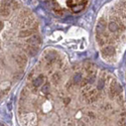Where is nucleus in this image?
I'll return each instance as SVG.
<instances>
[{"instance_id":"nucleus-17","label":"nucleus","mask_w":126,"mask_h":126,"mask_svg":"<svg viewBox=\"0 0 126 126\" xmlns=\"http://www.w3.org/2000/svg\"><path fill=\"white\" fill-rule=\"evenodd\" d=\"M84 8V4H78V5H73L72 6V10L73 12H80L81 10Z\"/></svg>"},{"instance_id":"nucleus-25","label":"nucleus","mask_w":126,"mask_h":126,"mask_svg":"<svg viewBox=\"0 0 126 126\" xmlns=\"http://www.w3.org/2000/svg\"><path fill=\"white\" fill-rule=\"evenodd\" d=\"M0 126H4V124H2V123H0Z\"/></svg>"},{"instance_id":"nucleus-4","label":"nucleus","mask_w":126,"mask_h":126,"mask_svg":"<svg viewBox=\"0 0 126 126\" xmlns=\"http://www.w3.org/2000/svg\"><path fill=\"white\" fill-rule=\"evenodd\" d=\"M102 55H103V57H106V58L113 57L115 55V47L113 46H107V47H105L102 49Z\"/></svg>"},{"instance_id":"nucleus-12","label":"nucleus","mask_w":126,"mask_h":126,"mask_svg":"<svg viewBox=\"0 0 126 126\" xmlns=\"http://www.w3.org/2000/svg\"><path fill=\"white\" fill-rule=\"evenodd\" d=\"M57 59V54L55 51H48L47 54L46 55V60L47 61V62H54L55 60Z\"/></svg>"},{"instance_id":"nucleus-10","label":"nucleus","mask_w":126,"mask_h":126,"mask_svg":"<svg viewBox=\"0 0 126 126\" xmlns=\"http://www.w3.org/2000/svg\"><path fill=\"white\" fill-rule=\"evenodd\" d=\"M33 33V30L32 29H30V28H27V29H24V30H21L19 32V36L20 37H27V36H29V35H31Z\"/></svg>"},{"instance_id":"nucleus-24","label":"nucleus","mask_w":126,"mask_h":126,"mask_svg":"<svg viewBox=\"0 0 126 126\" xmlns=\"http://www.w3.org/2000/svg\"><path fill=\"white\" fill-rule=\"evenodd\" d=\"M69 102H70V99H69V98H66V99L64 100V103H65V104H68Z\"/></svg>"},{"instance_id":"nucleus-6","label":"nucleus","mask_w":126,"mask_h":126,"mask_svg":"<svg viewBox=\"0 0 126 126\" xmlns=\"http://www.w3.org/2000/svg\"><path fill=\"white\" fill-rule=\"evenodd\" d=\"M14 60H15V63L19 66V67H24L26 65V63H27V59L24 55H21V54H19V55H16L14 57Z\"/></svg>"},{"instance_id":"nucleus-23","label":"nucleus","mask_w":126,"mask_h":126,"mask_svg":"<svg viewBox=\"0 0 126 126\" xmlns=\"http://www.w3.org/2000/svg\"><path fill=\"white\" fill-rule=\"evenodd\" d=\"M3 27H4V24H3V21H1V20H0V31H1V30L3 29Z\"/></svg>"},{"instance_id":"nucleus-16","label":"nucleus","mask_w":126,"mask_h":126,"mask_svg":"<svg viewBox=\"0 0 126 126\" xmlns=\"http://www.w3.org/2000/svg\"><path fill=\"white\" fill-rule=\"evenodd\" d=\"M32 23H33V18H31V17L26 18V19L24 20V21H23L24 26H25V27H27V28H29V27L32 26Z\"/></svg>"},{"instance_id":"nucleus-5","label":"nucleus","mask_w":126,"mask_h":126,"mask_svg":"<svg viewBox=\"0 0 126 126\" xmlns=\"http://www.w3.org/2000/svg\"><path fill=\"white\" fill-rule=\"evenodd\" d=\"M27 44L29 46H33V47H38L41 44V39L37 34H32V36L29 37L27 40Z\"/></svg>"},{"instance_id":"nucleus-3","label":"nucleus","mask_w":126,"mask_h":126,"mask_svg":"<svg viewBox=\"0 0 126 126\" xmlns=\"http://www.w3.org/2000/svg\"><path fill=\"white\" fill-rule=\"evenodd\" d=\"M106 27H107L106 21H105L104 19H100L99 21L97 22V25H96V32H97L98 34L104 33L105 30H106Z\"/></svg>"},{"instance_id":"nucleus-15","label":"nucleus","mask_w":126,"mask_h":126,"mask_svg":"<svg viewBox=\"0 0 126 126\" xmlns=\"http://www.w3.org/2000/svg\"><path fill=\"white\" fill-rule=\"evenodd\" d=\"M51 81H52V83H54L55 85L59 84L60 81H61V75L59 74V73H55V74L51 76Z\"/></svg>"},{"instance_id":"nucleus-14","label":"nucleus","mask_w":126,"mask_h":126,"mask_svg":"<svg viewBox=\"0 0 126 126\" xmlns=\"http://www.w3.org/2000/svg\"><path fill=\"white\" fill-rule=\"evenodd\" d=\"M27 52L29 56H35L37 52V47H33V46H29L27 48Z\"/></svg>"},{"instance_id":"nucleus-22","label":"nucleus","mask_w":126,"mask_h":126,"mask_svg":"<svg viewBox=\"0 0 126 126\" xmlns=\"http://www.w3.org/2000/svg\"><path fill=\"white\" fill-rule=\"evenodd\" d=\"M118 125H119V126H126V118H122V119L119 121Z\"/></svg>"},{"instance_id":"nucleus-2","label":"nucleus","mask_w":126,"mask_h":126,"mask_svg":"<svg viewBox=\"0 0 126 126\" xmlns=\"http://www.w3.org/2000/svg\"><path fill=\"white\" fill-rule=\"evenodd\" d=\"M107 27H108V29H109V31H111V32H117V31H119L121 28H122V30H124L125 29V27L121 24H119L118 22H116V21H111V22H109L108 23V25H107Z\"/></svg>"},{"instance_id":"nucleus-26","label":"nucleus","mask_w":126,"mask_h":126,"mask_svg":"<svg viewBox=\"0 0 126 126\" xmlns=\"http://www.w3.org/2000/svg\"><path fill=\"white\" fill-rule=\"evenodd\" d=\"M0 48H1V44H0Z\"/></svg>"},{"instance_id":"nucleus-9","label":"nucleus","mask_w":126,"mask_h":126,"mask_svg":"<svg viewBox=\"0 0 126 126\" xmlns=\"http://www.w3.org/2000/svg\"><path fill=\"white\" fill-rule=\"evenodd\" d=\"M10 15V9L4 6H0V16L2 17H8Z\"/></svg>"},{"instance_id":"nucleus-13","label":"nucleus","mask_w":126,"mask_h":126,"mask_svg":"<svg viewBox=\"0 0 126 126\" xmlns=\"http://www.w3.org/2000/svg\"><path fill=\"white\" fill-rule=\"evenodd\" d=\"M82 80H83V77H82V74H81V73H77V74H75L74 77H73V83H74L75 85L81 84Z\"/></svg>"},{"instance_id":"nucleus-8","label":"nucleus","mask_w":126,"mask_h":126,"mask_svg":"<svg viewBox=\"0 0 126 126\" xmlns=\"http://www.w3.org/2000/svg\"><path fill=\"white\" fill-rule=\"evenodd\" d=\"M85 96H86V98H87V101L90 102V103L97 100L96 92H95V91H93V90L90 91V92H88V93H86V94H85Z\"/></svg>"},{"instance_id":"nucleus-20","label":"nucleus","mask_w":126,"mask_h":126,"mask_svg":"<svg viewBox=\"0 0 126 126\" xmlns=\"http://www.w3.org/2000/svg\"><path fill=\"white\" fill-rule=\"evenodd\" d=\"M41 92H43L44 94H48V93H49V85H48V84H46V85L43 86Z\"/></svg>"},{"instance_id":"nucleus-19","label":"nucleus","mask_w":126,"mask_h":126,"mask_svg":"<svg viewBox=\"0 0 126 126\" xmlns=\"http://www.w3.org/2000/svg\"><path fill=\"white\" fill-rule=\"evenodd\" d=\"M104 87H105V81L103 79H100L98 81V83H97V89L101 91V90L104 89Z\"/></svg>"},{"instance_id":"nucleus-21","label":"nucleus","mask_w":126,"mask_h":126,"mask_svg":"<svg viewBox=\"0 0 126 126\" xmlns=\"http://www.w3.org/2000/svg\"><path fill=\"white\" fill-rule=\"evenodd\" d=\"M95 80H96V76L95 75H93V76H90V78L88 79V83H90V84H93L94 82H95Z\"/></svg>"},{"instance_id":"nucleus-11","label":"nucleus","mask_w":126,"mask_h":126,"mask_svg":"<svg viewBox=\"0 0 126 126\" xmlns=\"http://www.w3.org/2000/svg\"><path fill=\"white\" fill-rule=\"evenodd\" d=\"M44 77L43 76H39V77H37L36 79H34L33 80V82H32V84H33V86L35 87V88H38V87H40L41 85L44 84Z\"/></svg>"},{"instance_id":"nucleus-18","label":"nucleus","mask_w":126,"mask_h":126,"mask_svg":"<svg viewBox=\"0 0 126 126\" xmlns=\"http://www.w3.org/2000/svg\"><path fill=\"white\" fill-rule=\"evenodd\" d=\"M97 40H98V43H99L100 46H103L105 44V41H106V38H105V35L103 33H101V34H98Z\"/></svg>"},{"instance_id":"nucleus-1","label":"nucleus","mask_w":126,"mask_h":126,"mask_svg":"<svg viewBox=\"0 0 126 126\" xmlns=\"http://www.w3.org/2000/svg\"><path fill=\"white\" fill-rule=\"evenodd\" d=\"M122 91V87L119 85V84L117 82H113L111 84V86H110V90H109V95L111 98L115 97V96H117L119 95V94L121 93Z\"/></svg>"},{"instance_id":"nucleus-7","label":"nucleus","mask_w":126,"mask_h":126,"mask_svg":"<svg viewBox=\"0 0 126 126\" xmlns=\"http://www.w3.org/2000/svg\"><path fill=\"white\" fill-rule=\"evenodd\" d=\"M1 6L7 7L9 9H15L18 6V4L14 0H1Z\"/></svg>"}]
</instances>
